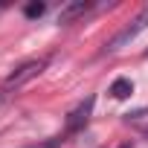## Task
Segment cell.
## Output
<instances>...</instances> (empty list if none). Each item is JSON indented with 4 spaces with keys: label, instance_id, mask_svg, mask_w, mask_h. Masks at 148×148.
Here are the masks:
<instances>
[{
    "label": "cell",
    "instance_id": "obj_1",
    "mask_svg": "<svg viewBox=\"0 0 148 148\" xmlns=\"http://www.w3.org/2000/svg\"><path fill=\"white\" fill-rule=\"evenodd\" d=\"M44 67H47V58L23 61L18 70H12V73H9V79L3 82V87H6V90H18V87H23L26 82H32L35 76H41V73H44Z\"/></svg>",
    "mask_w": 148,
    "mask_h": 148
},
{
    "label": "cell",
    "instance_id": "obj_2",
    "mask_svg": "<svg viewBox=\"0 0 148 148\" xmlns=\"http://www.w3.org/2000/svg\"><path fill=\"white\" fill-rule=\"evenodd\" d=\"M145 26H148V6H145V9H142V12H139V15H136V18H134V21H131V23H128V26H125V29L113 38V41H110L108 52H116V49H122L125 44H131V41H134V38H136Z\"/></svg>",
    "mask_w": 148,
    "mask_h": 148
},
{
    "label": "cell",
    "instance_id": "obj_3",
    "mask_svg": "<svg viewBox=\"0 0 148 148\" xmlns=\"http://www.w3.org/2000/svg\"><path fill=\"white\" fill-rule=\"evenodd\" d=\"M90 110H93V99H84L79 108H73V113L67 116V134H76L79 128H84V122L90 119Z\"/></svg>",
    "mask_w": 148,
    "mask_h": 148
},
{
    "label": "cell",
    "instance_id": "obj_4",
    "mask_svg": "<svg viewBox=\"0 0 148 148\" xmlns=\"http://www.w3.org/2000/svg\"><path fill=\"white\" fill-rule=\"evenodd\" d=\"M87 9H90V3H84V0H76V3H70V6H64V9L58 12V23H73L76 18H82Z\"/></svg>",
    "mask_w": 148,
    "mask_h": 148
},
{
    "label": "cell",
    "instance_id": "obj_5",
    "mask_svg": "<svg viewBox=\"0 0 148 148\" xmlns=\"http://www.w3.org/2000/svg\"><path fill=\"white\" fill-rule=\"evenodd\" d=\"M110 93H113V99H128V96L134 93L131 79H116V82L110 84Z\"/></svg>",
    "mask_w": 148,
    "mask_h": 148
},
{
    "label": "cell",
    "instance_id": "obj_6",
    "mask_svg": "<svg viewBox=\"0 0 148 148\" xmlns=\"http://www.w3.org/2000/svg\"><path fill=\"white\" fill-rule=\"evenodd\" d=\"M44 9H47L44 3H29L23 12H26V18H38V15H44Z\"/></svg>",
    "mask_w": 148,
    "mask_h": 148
},
{
    "label": "cell",
    "instance_id": "obj_7",
    "mask_svg": "<svg viewBox=\"0 0 148 148\" xmlns=\"http://www.w3.org/2000/svg\"><path fill=\"white\" fill-rule=\"evenodd\" d=\"M29 148H58V139H52V142H47V145H29Z\"/></svg>",
    "mask_w": 148,
    "mask_h": 148
},
{
    "label": "cell",
    "instance_id": "obj_8",
    "mask_svg": "<svg viewBox=\"0 0 148 148\" xmlns=\"http://www.w3.org/2000/svg\"><path fill=\"white\" fill-rule=\"evenodd\" d=\"M0 105H3V96H0Z\"/></svg>",
    "mask_w": 148,
    "mask_h": 148
}]
</instances>
